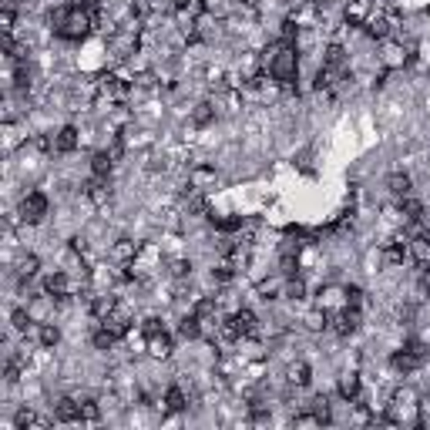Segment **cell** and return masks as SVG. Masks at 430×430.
<instances>
[{"label":"cell","mask_w":430,"mask_h":430,"mask_svg":"<svg viewBox=\"0 0 430 430\" xmlns=\"http://www.w3.org/2000/svg\"><path fill=\"white\" fill-rule=\"evenodd\" d=\"M97 14H91L88 7L81 4H64V7H57L54 14H51V30H54L61 41H84L91 28H95Z\"/></svg>","instance_id":"cell-1"},{"label":"cell","mask_w":430,"mask_h":430,"mask_svg":"<svg viewBox=\"0 0 430 430\" xmlns=\"http://www.w3.org/2000/svg\"><path fill=\"white\" fill-rule=\"evenodd\" d=\"M265 68L273 74V81L279 88H292L296 78H299V54H296V44L292 41H282L273 44V51H265Z\"/></svg>","instance_id":"cell-2"},{"label":"cell","mask_w":430,"mask_h":430,"mask_svg":"<svg viewBox=\"0 0 430 430\" xmlns=\"http://www.w3.org/2000/svg\"><path fill=\"white\" fill-rule=\"evenodd\" d=\"M141 333H145V350H148L152 360H168V357H172L175 343H172V333L165 330L162 319H145Z\"/></svg>","instance_id":"cell-3"},{"label":"cell","mask_w":430,"mask_h":430,"mask_svg":"<svg viewBox=\"0 0 430 430\" xmlns=\"http://www.w3.org/2000/svg\"><path fill=\"white\" fill-rule=\"evenodd\" d=\"M256 330H259V319H256V313H252V309H236V313H232V316L219 326L222 340H229V343L249 340V336H256Z\"/></svg>","instance_id":"cell-4"},{"label":"cell","mask_w":430,"mask_h":430,"mask_svg":"<svg viewBox=\"0 0 430 430\" xmlns=\"http://www.w3.org/2000/svg\"><path fill=\"white\" fill-rule=\"evenodd\" d=\"M427 363V347L424 343H417V340H410V343H403L393 357H390V366L397 370V374H403V376H410V374H417L420 366Z\"/></svg>","instance_id":"cell-5"},{"label":"cell","mask_w":430,"mask_h":430,"mask_svg":"<svg viewBox=\"0 0 430 430\" xmlns=\"http://www.w3.org/2000/svg\"><path fill=\"white\" fill-rule=\"evenodd\" d=\"M420 403H417V397L410 393V390H400L397 397H393V403H390V414H387V424H417L420 420Z\"/></svg>","instance_id":"cell-6"},{"label":"cell","mask_w":430,"mask_h":430,"mask_svg":"<svg viewBox=\"0 0 430 430\" xmlns=\"http://www.w3.org/2000/svg\"><path fill=\"white\" fill-rule=\"evenodd\" d=\"M47 208H51L47 195H44V192H28L24 198H20V205H17V215H20V222L37 225V222L47 219Z\"/></svg>","instance_id":"cell-7"},{"label":"cell","mask_w":430,"mask_h":430,"mask_svg":"<svg viewBox=\"0 0 430 430\" xmlns=\"http://www.w3.org/2000/svg\"><path fill=\"white\" fill-rule=\"evenodd\" d=\"M360 319H363V309H353V306H343L340 313H330V330L340 336H353L360 330Z\"/></svg>","instance_id":"cell-8"},{"label":"cell","mask_w":430,"mask_h":430,"mask_svg":"<svg viewBox=\"0 0 430 430\" xmlns=\"http://www.w3.org/2000/svg\"><path fill=\"white\" fill-rule=\"evenodd\" d=\"M343 306H347V286L330 282V286H323V289L316 292V309H323L326 316H330V313H340Z\"/></svg>","instance_id":"cell-9"},{"label":"cell","mask_w":430,"mask_h":430,"mask_svg":"<svg viewBox=\"0 0 430 430\" xmlns=\"http://www.w3.org/2000/svg\"><path fill=\"white\" fill-rule=\"evenodd\" d=\"M71 292H74V282H71L68 269H54L44 276V296L47 299H68Z\"/></svg>","instance_id":"cell-10"},{"label":"cell","mask_w":430,"mask_h":430,"mask_svg":"<svg viewBox=\"0 0 430 430\" xmlns=\"http://www.w3.org/2000/svg\"><path fill=\"white\" fill-rule=\"evenodd\" d=\"M393 30H397V17L393 14H376L374 11V17H370V20H366V34H370V37H374V41H390V37H393Z\"/></svg>","instance_id":"cell-11"},{"label":"cell","mask_w":430,"mask_h":430,"mask_svg":"<svg viewBox=\"0 0 430 430\" xmlns=\"http://www.w3.org/2000/svg\"><path fill=\"white\" fill-rule=\"evenodd\" d=\"M370 17H374V0H350L347 4V24L350 28H366Z\"/></svg>","instance_id":"cell-12"},{"label":"cell","mask_w":430,"mask_h":430,"mask_svg":"<svg viewBox=\"0 0 430 430\" xmlns=\"http://www.w3.org/2000/svg\"><path fill=\"white\" fill-rule=\"evenodd\" d=\"M54 420L57 424H81V400L61 397V400L54 403Z\"/></svg>","instance_id":"cell-13"},{"label":"cell","mask_w":430,"mask_h":430,"mask_svg":"<svg viewBox=\"0 0 430 430\" xmlns=\"http://www.w3.org/2000/svg\"><path fill=\"white\" fill-rule=\"evenodd\" d=\"M97 91L108 97V101H121L128 95V81H121V74H104L97 81Z\"/></svg>","instance_id":"cell-14"},{"label":"cell","mask_w":430,"mask_h":430,"mask_svg":"<svg viewBox=\"0 0 430 430\" xmlns=\"http://www.w3.org/2000/svg\"><path fill=\"white\" fill-rule=\"evenodd\" d=\"M78 141H81V135H78V128L74 125H64L61 131L54 135V141H51V148H54L57 155H71L74 148H78Z\"/></svg>","instance_id":"cell-15"},{"label":"cell","mask_w":430,"mask_h":430,"mask_svg":"<svg viewBox=\"0 0 430 430\" xmlns=\"http://www.w3.org/2000/svg\"><path fill=\"white\" fill-rule=\"evenodd\" d=\"M323 68H330L333 74L343 78V74H347V51H343L340 44H330V47H326V54H323Z\"/></svg>","instance_id":"cell-16"},{"label":"cell","mask_w":430,"mask_h":430,"mask_svg":"<svg viewBox=\"0 0 430 430\" xmlns=\"http://www.w3.org/2000/svg\"><path fill=\"white\" fill-rule=\"evenodd\" d=\"M336 390H340V397H343L347 403H357V400H360V393H363V383H360V376H357V374H343Z\"/></svg>","instance_id":"cell-17"},{"label":"cell","mask_w":430,"mask_h":430,"mask_svg":"<svg viewBox=\"0 0 430 430\" xmlns=\"http://www.w3.org/2000/svg\"><path fill=\"white\" fill-rule=\"evenodd\" d=\"M14 427L17 430H47L51 427V420H47V417H37L34 410H17Z\"/></svg>","instance_id":"cell-18"},{"label":"cell","mask_w":430,"mask_h":430,"mask_svg":"<svg viewBox=\"0 0 430 430\" xmlns=\"http://www.w3.org/2000/svg\"><path fill=\"white\" fill-rule=\"evenodd\" d=\"M387 189L393 198H407V195H414V181H410V175H403V172H393L387 179Z\"/></svg>","instance_id":"cell-19"},{"label":"cell","mask_w":430,"mask_h":430,"mask_svg":"<svg viewBox=\"0 0 430 430\" xmlns=\"http://www.w3.org/2000/svg\"><path fill=\"white\" fill-rule=\"evenodd\" d=\"M138 252H141L138 242H131V239H118V242H114V252H112V256H114V259H118L121 265H131Z\"/></svg>","instance_id":"cell-20"},{"label":"cell","mask_w":430,"mask_h":430,"mask_svg":"<svg viewBox=\"0 0 430 430\" xmlns=\"http://www.w3.org/2000/svg\"><path fill=\"white\" fill-rule=\"evenodd\" d=\"M112 47L118 51V57H128L138 51V34H135V28L125 30V34H118V37H112Z\"/></svg>","instance_id":"cell-21"},{"label":"cell","mask_w":430,"mask_h":430,"mask_svg":"<svg viewBox=\"0 0 430 430\" xmlns=\"http://www.w3.org/2000/svg\"><path fill=\"white\" fill-rule=\"evenodd\" d=\"M114 168V152H97L95 158H91V175L95 179H108Z\"/></svg>","instance_id":"cell-22"},{"label":"cell","mask_w":430,"mask_h":430,"mask_svg":"<svg viewBox=\"0 0 430 430\" xmlns=\"http://www.w3.org/2000/svg\"><path fill=\"white\" fill-rule=\"evenodd\" d=\"M195 316L202 319V323H215V313H219V303H215V296H202L198 303H195V309H192Z\"/></svg>","instance_id":"cell-23"},{"label":"cell","mask_w":430,"mask_h":430,"mask_svg":"<svg viewBox=\"0 0 430 430\" xmlns=\"http://www.w3.org/2000/svg\"><path fill=\"white\" fill-rule=\"evenodd\" d=\"M202 330H205V323L195 316V313H189V316L181 319V326H179V336H185V340H198L202 336Z\"/></svg>","instance_id":"cell-24"},{"label":"cell","mask_w":430,"mask_h":430,"mask_svg":"<svg viewBox=\"0 0 430 430\" xmlns=\"http://www.w3.org/2000/svg\"><path fill=\"white\" fill-rule=\"evenodd\" d=\"M165 407H168V410H175V414L189 407V397H185V390H181L179 383H172V387L165 390Z\"/></svg>","instance_id":"cell-25"},{"label":"cell","mask_w":430,"mask_h":430,"mask_svg":"<svg viewBox=\"0 0 430 430\" xmlns=\"http://www.w3.org/2000/svg\"><path fill=\"white\" fill-rule=\"evenodd\" d=\"M37 340H41L44 350H51V347H57V340H61V330H57L54 323H41V326H37Z\"/></svg>","instance_id":"cell-26"},{"label":"cell","mask_w":430,"mask_h":430,"mask_svg":"<svg viewBox=\"0 0 430 430\" xmlns=\"http://www.w3.org/2000/svg\"><path fill=\"white\" fill-rule=\"evenodd\" d=\"M383 44H387L383 64H387V68H400L403 61H407V51H403V44H393V41H383Z\"/></svg>","instance_id":"cell-27"},{"label":"cell","mask_w":430,"mask_h":430,"mask_svg":"<svg viewBox=\"0 0 430 430\" xmlns=\"http://www.w3.org/2000/svg\"><path fill=\"white\" fill-rule=\"evenodd\" d=\"M91 343H95L97 350H112L114 343H118V336L112 333V330H104L101 323H97V330H95V336H91Z\"/></svg>","instance_id":"cell-28"},{"label":"cell","mask_w":430,"mask_h":430,"mask_svg":"<svg viewBox=\"0 0 430 430\" xmlns=\"http://www.w3.org/2000/svg\"><path fill=\"white\" fill-rule=\"evenodd\" d=\"M289 383L292 387H306L309 383V366L306 363H292L289 366Z\"/></svg>","instance_id":"cell-29"},{"label":"cell","mask_w":430,"mask_h":430,"mask_svg":"<svg viewBox=\"0 0 430 430\" xmlns=\"http://www.w3.org/2000/svg\"><path fill=\"white\" fill-rule=\"evenodd\" d=\"M14 24H17V14H14V7H4L0 11V30H4V37H14Z\"/></svg>","instance_id":"cell-30"},{"label":"cell","mask_w":430,"mask_h":430,"mask_svg":"<svg viewBox=\"0 0 430 430\" xmlns=\"http://www.w3.org/2000/svg\"><path fill=\"white\" fill-rule=\"evenodd\" d=\"M97 420H101L97 400H81V424H97Z\"/></svg>","instance_id":"cell-31"},{"label":"cell","mask_w":430,"mask_h":430,"mask_svg":"<svg viewBox=\"0 0 430 430\" xmlns=\"http://www.w3.org/2000/svg\"><path fill=\"white\" fill-rule=\"evenodd\" d=\"M417 282H420L424 296L430 299V263H420V265H417Z\"/></svg>","instance_id":"cell-32"},{"label":"cell","mask_w":430,"mask_h":430,"mask_svg":"<svg viewBox=\"0 0 430 430\" xmlns=\"http://www.w3.org/2000/svg\"><path fill=\"white\" fill-rule=\"evenodd\" d=\"M17 273H20V279H30V276H34V273H37V256H24Z\"/></svg>","instance_id":"cell-33"},{"label":"cell","mask_w":430,"mask_h":430,"mask_svg":"<svg viewBox=\"0 0 430 430\" xmlns=\"http://www.w3.org/2000/svg\"><path fill=\"white\" fill-rule=\"evenodd\" d=\"M292 424H296V427H323V420H319L316 410H313V414H299Z\"/></svg>","instance_id":"cell-34"},{"label":"cell","mask_w":430,"mask_h":430,"mask_svg":"<svg viewBox=\"0 0 430 430\" xmlns=\"http://www.w3.org/2000/svg\"><path fill=\"white\" fill-rule=\"evenodd\" d=\"M347 306L363 309V289H360V286H347Z\"/></svg>","instance_id":"cell-35"},{"label":"cell","mask_w":430,"mask_h":430,"mask_svg":"<svg viewBox=\"0 0 430 430\" xmlns=\"http://www.w3.org/2000/svg\"><path fill=\"white\" fill-rule=\"evenodd\" d=\"M30 323H34V319H30L28 309H17V313H14V330H28Z\"/></svg>","instance_id":"cell-36"},{"label":"cell","mask_w":430,"mask_h":430,"mask_svg":"<svg viewBox=\"0 0 430 430\" xmlns=\"http://www.w3.org/2000/svg\"><path fill=\"white\" fill-rule=\"evenodd\" d=\"M208 118H212V108H208V104H202V108L195 112V121H198V125H205Z\"/></svg>","instance_id":"cell-37"}]
</instances>
